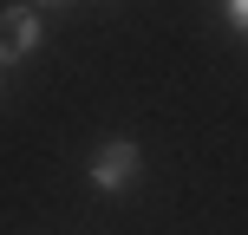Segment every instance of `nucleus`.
Instances as JSON below:
<instances>
[{"label":"nucleus","instance_id":"4","mask_svg":"<svg viewBox=\"0 0 248 235\" xmlns=\"http://www.w3.org/2000/svg\"><path fill=\"white\" fill-rule=\"evenodd\" d=\"M33 7H72V0H33Z\"/></svg>","mask_w":248,"mask_h":235},{"label":"nucleus","instance_id":"2","mask_svg":"<svg viewBox=\"0 0 248 235\" xmlns=\"http://www.w3.org/2000/svg\"><path fill=\"white\" fill-rule=\"evenodd\" d=\"M33 46H39V13L33 7H0V72L20 65Z\"/></svg>","mask_w":248,"mask_h":235},{"label":"nucleus","instance_id":"3","mask_svg":"<svg viewBox=\"0 0 248 235\" xmlns=\"http://www.w3.org/2000/svg\"><path fill=\"white\" fill-rule=\"evenodd\" d=\"M222 13H229V26H235V33H248V0H222Z\"/></svg>","mask_w":248,"mask_h":235},{"label":"nucleus","instance_id":"1","mask_svg":"<svg viewBox=\"0 0 248 235\" xmlns=\"http://www.w3.org/2000/svg\"><path fill=\"white\" fill-rule=\"evenodd\" d=\"M92 183H98L105 196H118V189L137 183V144H131V137H111V144L92 157Z\"/></svg>","mask_w":248,"mask_h":235}]
</instances>
